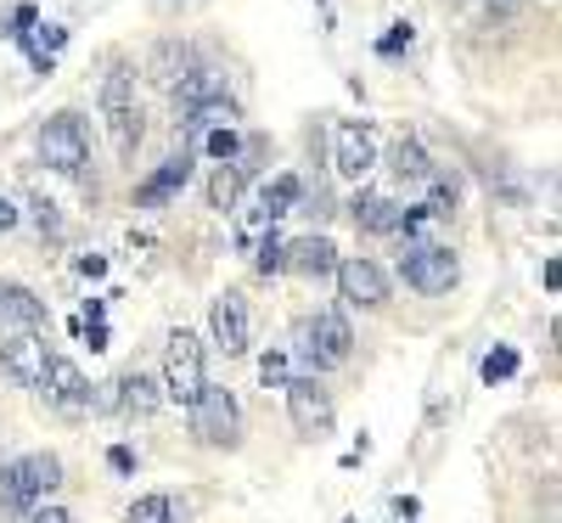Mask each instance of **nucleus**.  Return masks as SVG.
I'll use <instances>...</instances> for the list:
<instances>
[{
	"instance_id": "f257e3e1",
	"label": "nucleus",
	"mask_w": 562,
	"mask_h": 523,
	"mask_svg": "<svg viewBox=\"0 0 562 523\" xmlns=\"http://www.w3.org/2000/svg\"><path fill=\"white\" fill-rule=\"evenodd\" d=\"M102 119H108V135H113V153L130 164L140 153V135H147V113L135 102V74L124 63L102 79Z\"/></svg>"
},
{
	"instance_id": "f03ea898",
	"label": "nucleus",
	"mask_w": 562,
	"mask_h": 523,
	"mask_svg": "<svg viewBox=\"0 0 562 523\" xmlns=\"http://www.w3.org/2000/svg\"><path fill=\"white\" fill-rule=\"evenodd\" d=\"M57 485H63L57 456H23V461H12L7 472H0V507L29 518L34 507H45V496H52Z\"/></svg>"
},
{
	"instance_id": "7ed1b4c3",
	"label": "nucleus",
	"mask_w": 562,
	"mask_h": 523,
	"mask_svg": "<svg viewBox=\"0 0 562 523\" xmlns=\"http://www.w3.org/2000/svg\"><path fill=\"white\" fill-rule=\"evenodd\" d=\"M203 389H209V371H203V344H198V332L175 326L169 344H164V394H169L175 405L192 411Z\"/></svg>"
},
{
	"instance_id": "20e7f679",
	"label": "nucleus",
	"mask_w": 562,
	"mask_h": 523,
	"mask_svg": "<svg viewBox=\"0 0 562 523\" xmlns=\"http://www.w3.org/2000/svg\"><path fill=\"white\" fill-rule=\"evenodd\" d=\"M40 164L68 175V180H85V169H90V135H85L79 113L45 119V130H40Z\"/></svg>"
},
{
	"instance_id": "39448f33",
	"label": "nucleus",
	"mask_w": 562,
	"mask_h": 523,
	"mask_svg": "<svg viewBox=\"0 0 562 523\" xmlns=\"http://www.w3.org/2000/svg\"><path fill=\"white\" fill-rule=\"evenodd\" d=\"M349 349H355V332H349V321H344L338 310H321L315 321L299 326V360H304L310 371H333V366H344Z\"/></svg>"
},
{
	"instance_id": "423d86ee",
	"label": "nucleus",
	"mask_w": 562,
	"mask_h": 523,
	"mask_svg": "<svg viewBox=\"0 0 562 523\" xmlns=\"http://www.w3.org/2000/svg\"><path fill=\"white\" fill-rule=\"evenodd\" d=\"M400 270H405V288L428 293V299H434V293H450L456 276H461L456 248H445V243H416V248H405Z\"/></svg>"
},
{
	"instance_id": "0eeeda50",
	"label": "nucleus",
	"mask_w": 562,
	"mask_h": 523,
	"mask_svg": "<svg viewBox=\"0 0 562 523\" xmlns=\"http://www.w3.org/2000/svg\"><path fill=\"white\" fill-rule=\"evenodd\" d=\"M192 427L203 445H237L243 439V405L231 389H203L192 405Z\"/></svg>"
},
{
	"instance_id": "6e6552de",
	"label": "nucleus",
	"mask_w": 562,
	"mask_h": 523,
	"mask_svg": "<svg viewBox=\"0 0 562 523\" xmlns=\"http://www.w3.org/2000/svg\"><path fill=\"white\" fill-rule=\"evenodd\" d=\"M338 299L344 304H355V310H378V304H389V270L378 265V259H338Z\"/></svg>"
},
{
	"instance_id": "1a4fd4ad",
	"label": "nucleus",
	"mask_w": 562,
	"mask_h": 523,
	"mask_svg": "<svg viewBox=\"0 0 562 523\" xmlns=\"http://www.w3.org/2000/svg\"><path fill=\"white\" fill-rule=\"evenodd\" d=\"M333 164L344 180H366L371 169H378V130H371L366 119H344L338 135H333Z\"/></svg>"
},
{
	"instance_id": "9d476101",
	"label": "nucleus",
	"mask_w": 562,
	"mask_h": 523,
	"mask_svg": "<svg viewBox=\"0 0 562 523\" xmlns=\"http://www.w3.org/2000/svg\"><path fill=\"white\" fill-rule=\"evenodd\" d=\"M288 416H293V427L299 434H310V439H321L326 427H333V394H326L315 377H288Z\"/></svg>"
},
{
	"instance_id": "9b49d317",
	"label": "nucleus",
	"mask_w": 562,
	"mask_h": 523,
	"mask_svg": "<svg viewBox=\"0 0 562 523\" xmlns=\"http://www.w3.org/2000/svg\"><path fill=\"white\" fill-rule=\"evenodd\" d=\"M209 332H214V344L225 355H248V338H254V326H248V304L243 293H220L209 304Z\"/></svg>"
},
{
	"instance_id": "f8f14e48",
	"label": "nucleus",
	"mask_w": 562,
	"mask_h": 523,
	"mask_svg": "<svg viewBox=\"0 0 562 523\" xmlns=\"http://www.w3.org/2000/svg\"><path fill=\"white\" fill-rule=\"evenodd\" d=\"M0 366H7L23 389H40V377H45V344H40V332H7V338H0Z\"/></svg>"
},
{
	"instance_id": "ddd939ff",
	"label": "nucleus",
	"mask_w": 562,
	"mask_h": 523,
	"mask_svg": "<svg viewBox=\"0 0 562 523\" xmlns=\"http://www.w3.org/2000/svg\"><path fill=\"white\" fill-rule=\"evenodd\" d=\"M281 270H293V276H304V281L333 276V270H338L333 236H299V243H288V248H281Z\"/></svg>"
},
{
	"instance_id": "4468645a",
	"label": "nucleus",
	"mask_w": 562,
	"mask_h": 523,
	"mask_svg": "<svg viewBox=\"0 0 562 523\" xmlns=\"http://www.w3.org/2000/svg\"><path fill=\"white\" fill-rule=\"evenodd\" d=\"M45 326V299L29 293L23 281H0V338L7 332H40Z\"/></svg>"
},
{
	"instance_id": "2eb2a0df",
	"label": "nucleus",
	"mask_w": 562,
	"mask_h": 523,
	"mask_svg": "<svg viewBox=\"0 0 562 523\" xmlns=\"http://www.w3.org/2000/svg\"><path fill=\"white\" fill-rule=\"evenodd\" d=\"M186 180H192V153H175V158H164V164H158L147 180L135 186V209H164V203L180 192Z\"/></svg>"
},
{
	"instance_id": "dca6fc26",
	"label": "nucleus",
	"mask_w": 562,
	"mask_h": 523,
	"mask_svg": "<svg viewBox=\"0 0 562 523\" xmlns=\"http://www.w3.org/2000/svg\"><path fill=\"white\" fill-rule=\"evenodd\" d=\"M40 383L52 389V400H57L63 411L90 405V383H85V371H79L68 355H45V377H40Z\"/></svg>"
},
{
	"instance_id": "f3484780",
	"label": "nucleus",
	"mask_w": 562,
	"mask_h": 523,
	"mask_svg": "<svg viewBox=\"0 0 562 523\" xmlns=\"http://www.w3.org/2000/svg\"><path fill=\"white\" fill-rule=\"evenodd\" d=\"M192 68H198V52H192L186 40H158V45H153V57H147V79L164 85V90H175Z\"/></svg>"
},
{
	"instance_id": "a211bd4d",
	"label": "nucleus",
	"mask_w": 562,
	"mask_h": 523,
	"mask_svg": "<svg viewBox=\"0 0 562 523\" xmlns=\"http://www.w3.org/2000/svg\"><path fill=\"white\" fill-rule=\"evenodd\" d=\"M231 119H237V108H231L225 97L220 102H203V108H186L180 119H175V135H180V153H192L198 141L209 135V130H225Z\"/></svg>"
},
{
	"instance_id": "6ab92c4d",
	"label": "nucleus",
	"mask_w": 562,
	"mask_h": 523,
	"mask_svg": "<svg viewBox=\"0 0 562 523\" xmlns=\"http://www.w3.org/2000/svg\"><path fill=\"white\" fill-rule=\"evenodd\" d=\"M349 220H355V231L389 236V231H400V203L383 198V192H360V198L349 203Z\"/></svg>"
},
{
	"instance_id": "aec40b11",
	"label": "nucleus",
	"mask_w": 562,
	"mask_h": 523,
	"mask_svg": "<svg viewBox=\"0 0 562 523\" xmlns=\"http://www.w3.org/2000/svg\"><path fill=\"white\" fill-rule=\"evenodd\" d=\"M169 97H175V108H180V113H186V108H203V102H220V97H225V74L198 63L192 74H186V79L169 90Z\"/></svg>"
},
{
	"instance_id": "412c9836",
	"label": "nucleus",
	"mask_w": 562,
	"mask_h": 523,
	"mask_svg": "<svg viewBox=\"0 0 562 523\" xmlns=\"http://www.w3.org/2000/svg\"><path fill=\"white\" fill-rule=\"evenodd\" d=\"M113 394H119V411H130V416H153V411H158V400H164V389L153 383V377H140V371L119 377Z\"/></svg>"
},
{
	"instance_id": "4be33fe9",
	"label": "nucleus",
	"mask_w": 562,
	"mask_h": 523,
	"mask_svg": "<svg viewBox=\"0 0 562 523\" xmlns=\"http://www.w3.org/2000/svg\"><path fill=\"white\" fill-rule=\"evenodd\" d=\"M389 169H394L400 180H428V175H434V158H428V147H422V141L400 135L394 147H389Z\"/></svg>"
},
{
	"instance_id": "5701e85b",
	"label": "nucleus",
	"mask_w": 562,
	"mask_h": 523,
	"mask_svg": "<svg viewBox=\"0 0 562 523\" xmlns=\"http://www.w3.org/2000/svg\"><path fill=\"white\" fill-rule=\"evenodd\" d=\"M304 198V186H299V175H276L270 186H265V203H259V225H276L281 214H293V203Z\"/></svg>"
},
{
	"instance_id": "b1692460",
	"label": "nucleus",
	"mask_w": 562,
	"mask_h": 523,
	"mask_svg": "<svg viewBox=\"0 0 562 523\" xmlns=\"http://www.w3.org/2000/svg\"><path fill=\"white\" fill-rule=\"evenodd\" d=\"M243 186H248V175H243L237 164H220V169L209 175V209L231 214V209L243 203Z\"/></svg>"
},
{
	"instance_id": "393cba45",
	"label": "nucleus",
	"mask_w": 562,
	"mask_h": 523,
	"mask_svg": "<svg viewBox=\"0 0 562 523\" xmlns=\"http://www.w3.org/2000/svg\"><path fill=\"white\" fill-rule=\"evenodd\" d=\"M23 45H29V57H34V68L40 74H52V63H57V52L68 45V29H57V23H45V29H29V34H18Z\"/></svg>"
},
{
	"instance_id": "a878e982",
	"label": "nucleus",
	"mask_w": 562,
	"mask_h": 523,
	"mask_svg": "<svg viewBox=\"0 0 562 523\" xmlns=\"http://www.w3.org/2000/svg\"><path fill=\"white\" fill-rule=\"evenodd\" d=\"M124 523H186V518H180L175 496H140V501H130Z\"/></svg>"
},
{
	"instance_id": "bb28decb",
	"label": "nucleus",
	"mask_w": 562,
	"mask_h": 523,
	"mask_svg": "<svg viewBox=\"0 0 562 523\" xmlns=\"http://www.w3.org/2000/svg\"><path fill=\"white\" fill-rule=\"evenodd\" d=\"M428 186H434V192H428V203H422V209H428V220H445V214H456V203H461V180L456 175H428Z\"/></svg>"
},
{
	"instance_id": "cd10ccee",
	"label": "nucleus",
	"mask_w": 562,
	"mask_h": 523,
	"mask_svg": "<svg viewBox=\"0 0 562 523\" xmlns=\"http://www.w3.org/2000/svg\"><path fill=\"white\" fill-rule=\"evenodd\" d=\"M203 147H209V158H220V164H237V158H243V135L225 124V130H209Z\"/></svg>"
},
{
	"instance_id": "c85d7f7f",
	"label": "nucleus",
	"mask_w": 562,
	"mask_h": 523,
	"mask_svg": "<svg viewBox=\"0 0 562 523\" xmlns=\"http://www.w3.org/2000/svg\"><path fill=\"white\" fill-rule=\"evenodd\" d=\"M512 371H518V349H490L484 355V383H506Z\"/></svg>"
},
{
	"instance_id": "c756f323",
	"label": "nucleus",
	"mask_w": 562,
	"mask_h": 523,
	"mask_svg": "<svg viewBox=\"0 0 562 523\" xmlns=\"http://www.w3.org/2000/svg\"><path fill=\"white\" fill-rule=\"evenodd\" d=\"M259 377H265V389H281V383H288V355H281V349L265 355L259 360Z\"/></svg>"
},
{
	"instance_id": "7c9ffc66",
	"label": "nucleus",
	"mask_w": 562,
	"mask_h": 523,
	"mask_svg": "<svg viewBox=\"0 0 562 523\" xmlns=\"http://www.w3.org/2000/svg\"><path fill=\"white\" fill-rule=\"evenodd\" d=\"M281 248H288V243H281V236L270 231V236H265V243H259V254H254V265H259L265 276H270V270H281Z\"/></svg>"
},
{
	"instance_id": "2f4dec72",
	"label": "nucleus",
	"mask_w": 562,
	"mask_h": 523,
	"mask_svg": "<svg viewBox=\"0 0 562 523\" xmlns=\"http://www.w3.org/2000/svg\"><path fill=\"white\" fill-rule=\"evenodd\" d=\"M405 45H411V23H394V29L378 40V52H383V57H394V52H405Z\"/></svg>"
},
{
	"instance_id": "473e14b6",
	"label": "nucleus",
	"mask_w": 562,
	"mask_h": 523,
	"mask_svg": "<svg viewBox=\"0 0 562 523\" xmlns=\"http://www.w3.org/2000/svg\"><path fill=\"white\" fill-rule=\"evenodd\" d=\"M29 209H34V225H40V231H57V203H52V198H34Z\"/></svg>"
},
{
	"instance_id": "72a5a7b5",
	"label": "nucleus",
	"mask_w": 562,
	"mask_h": 523,
	"mask_svg": "<svg viewBox=\"0 0 562 523\" xmlns=\"http://www.w3.org/2000/svg\"><path fill=\"white\" fill-rule=\"evenodd\" d=\"M108 467H113V472H130V467H135V450H130V445H113V450H108Z\"/></svg>"
},
{
	"instance_id": "f704fd0d",
	"label": "nucleus",
	"mask_w": 562,
	"mask_h": 523,
	"mask_svg": "<svg viewBox=\"0 0 562 523\" xmlns=\"http://www.w3.org/2000/svg\"><path fill=\"white\" fill-rule=\"evenodd\" d=\"M29 523H74V518H68L63 507H34V512H29Z\"/></svg>"
},
{
	"instance_id": "c9c22d12",
	"label": "nucleus",
	"mask_w": 562,
	"mask_h": 523,
	"mask_svg": "<svg viewBox=\"0 0 562 523\" xmlns=\"http://www.w3.org/2000/svg\"><path fill=\"white\" fill-rule=\"evenodd\" d=\"M34 23H40V12H34V7H18V12H12V34H29Z\"/></svg>"
},
{
	"instance_id": "e433bc0d",
	"label": "nucleus",
	"mask_w": 562,
	"mask_h": 523,
	"mask_svg": "<svg viewBox=\"0 0 562 523\" xmlns=\"http://www.w3.org/2000/svg\"><path fill=\"white\" fill-rule=\"evenodd\" d=\"M18 225V209H12V198H0V231H12Z\"/></svg>"
},
{
	"instance_id": "4c0bfd02",
	"label": "nucleus",
	"mask_w": 562,
	"mask_h": 523,
	"mask_svg": "<svg viewBox=\"0 0 562 523\" xmlns=\"http://www.w3.org/2000/svg\"><path fill=\"white\" fill-rule=\"evenodd\" d=\"M479 7H490V12H501V18H506V12H518L524 0H479Z\"/></svg>"
},
{
	"instance_id": "58836bf2",
	"label": "nucleus",
	"mask_w": 562,
	"mask_h": 523,
	"mask_svg": "<svg viewBox=\"0 0 562 523\" xmlns=\"http://www.w3.org/2000/svg\"><path fill=\"white\" fill-rule=\"evenodd\" d=\"M79 270H85V276H102V270H108V259H97V254H85V259H79Z\"/></svg>"
},
{
	"instance_id": "ea45409f",
	"label": "nucleus",
	"mask_w": 562,
	"mask_h": 523,
	"mask_svg": "<svg viewBox=\"0 0 562 523\" xmlns=\"http://www.w3.org/2000/svg\"><path fill=\"white\" fill-rule=\"evenodd\" d=\"M349 523H355V518H349Z\"/></svg>"
}]
</instances>
